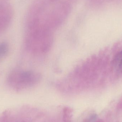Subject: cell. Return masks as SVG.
I'll use <instances>...</instances> for the list:
<instances>
[{"mask_svg":"<svg viewBox=\"0 0 122 122\" xmlns=\"http://www.w3.org/2000/svg\"><path fill=\"white\" fill-rule=\"evenodd\" d=\"M16 75L15 77L16 83L18 85L23 87H31L37 84L41 78L40 74L31 71L20 72Z\"/></svg>","mask_w":122,"mask_h":122,"instance_id":"1","label":"cell"},{"mask_svg":"<svg viewBox=\"0 0 122 122\" xmlns=\"http://www.w3.org/2000/svg\"><path fill=\"white\" fill-rule=\"evenodd\" d=\"M113 64L117 72L122 75V51L117 54L113 61Z\"/></svg>","mask_w":122,"mask_h":122,"instance_id":"2","label":"cell"},{"mask_svg":"<svg viewBox=\"0 0 122 122\" xmlns=\"http://www.w3.org/2000/svg\"><path fill=\"white\" fill-rule=\"evenodd\" d=\"M8 46L5 43L0 44V59L3 58L8 53Z\"/></svg>","mask_w":122,"mask_h":122,"instance_id":"3","label":"cell"}]
</instances>
